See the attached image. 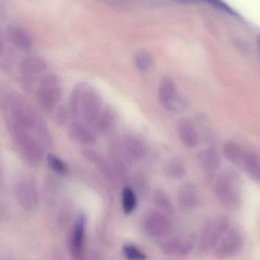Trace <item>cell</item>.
I'll return each mask as SVG.
<instances>
[{
    "label": "cell",
    "mask_w": 260,
    "mask_h": 260,
    "mask_svg": "<svg viewBox=\"0 0 260 260\" xmlns=\"http://www.w3.org/2000/svg\"><path fill=\"white\" fill-rule=\"evenodd\" d=\"M171 222L161 212H152L144 222V229L147 235L161 238L169 235L172 231Z\"/></svg>",
    "instance_id": "cell-10"
},
{
    "label": "cell",
    "mask_w": 260,
    "mask_h": 260,
    "mask_svg": "<svg viewBox=\"0 0 260 260\" xmlns=\"http://www.w3.org/2000/svg\"><path fill=\"white\" fill-rule=\"evenodd\" d=\"M231 226L229 217L219 215L208 219L201 231L198 249L202 254L209 253L214 250Z\"/></svg>",
    "instance_id": "cell-3"
},
{
    "label": "cell",
    "mask_w": 260,
    "mask_h": 260,
    "mask_svg": "<svg viewBox=\"0 0 260 260\" xmlns=\"http://www.w3.org/2000/svg\"><path fill=\"white\" fill-rule=\"evenodd\" d=\"M38 103L41 109L47 113L52 112L61 96V84L55 74H45L39 83Z\"/></svg>",
    "instance_id": "cell-6"
},
{
    "label": "cell",
    "mask_w": 260,
    "mask_h": 260,
    "mask_svg": "<svg viewBox=\"0 0 260 260\" xmlns=\"http://www.w3.org/2000/svg\"><path fill=\"white\" fill-rule=\"evenodd\" d=\"M185 167L180 161L172 160L166 167V174L173 179H180L185 176Z\"/></svg>",
    "instance_id": "cell-27"
},
{
    "label": "cell",
    "mask_w": 260,
    "mask_h": 260,
    "mask_svg": "<svg viewBox=\"0 0 260 260\" xmlns=\"http://www.w3.org/2000/svg\"><path fill=\"white\" fill-rule=\"evenodd\" d=\"M153 202L155 205L162 212L167 214H172L174 211L173 203L170 198L165 192L160 190H158L153 196Z\"/></svg>",
    "instance_id": "cell-24"
},
{
    "label": "cell",
    "mask_w": 260,
    "mask_h": 260,
    "mask_svg": "<svg viewBox=\"0 0 260 260\" xmlns=\"http://www.w3.org/2000/svg\"><path fill=\"white\" fill-rule=\"evenodd\" d=\"M68 114H70L69 110L66 108L61 107L58 109L57 112V119L60 123L66 122L68 118Z\"/></svg>",
    "instance_id": "cell-31"
},
{
    "label": "cell",
    "mask_w": 260,
    "mask_h": 260,
    "mask_svg": "<svg viewBox=\"0 0 260 260\" xmlns=\"http://www.w3.org/2000/svg\"><path fill=\"white\" fill-rule=\"evenodd\" d=\"M194 248V241L190 237L183 238L168 239L162 242L160 245V249L165 255L171 257L186 256L190 253Z\"/></svg>",
    "instance_id": "cell-12"
},
{
    "label": "cell",
    "mask_w": 260,
    "mask_h": 260,
    "mask_svg": "<svg viewBox=\"0 0 260 260\" xmlns=\"http://www.w3.org/2000/svg\"><path fill=\"white\" fill-rule=\"evenodd\" d=\"M244 245V237L241 231L231 228L214 250L216 258L220 259L232 258L240 253Z\"/></svg>",
    "instance_id": "cell-8"
},
{
    "label": "cell",
    "mask_w": 260,
    "mask_h": 260,
    "mask_svg": "<svg viewBox=\"0 0 260 260\" xmlns=\"http://www.w3.org/2000/svg\"><path fill=\"white\" fill-rule=\"evenodd\" d=\"M158 95L161 106L166 110L176 112L184 109L185 103L178 96L176 85L169 77H164L161 80L158 89Z\"/></svg>",
    "instance_id": "cell-9"
},
{
    "label": "cell",
    "mask_w": 260,
    "mask_h": 260,
    "mask_svg": "<svg viewBox=\"0 0 260 260\" xmlns=\"http://www.w3.org/2000/svg\"><path fill=\"white\" fill-rule=\"evenodd\" d=\"M179 139L185 147L194 148L199 143L198 132L194 124L188 118H182L177 123Z\"/></svg>",
    "instance_id": "cell-17"
},
{
    "label": "cell",
    "mask_w": 260,
    "mask_h": 260,
    "mask_svg": "<svg viewBox=\"0 0 260 260\" xmlns=\"http://www.w3.org/2000/svg\"><path fill=\"white\" fill-rule=\"evenodd\" d=\"M124 255L128 260H146L147 255L134 245H125L123 248Z\"/></svg>",
    "instance_id": "cell-28"
},
{
    "label": "cell",
    "mask_w": 260,
    "mask_h": 260,
    "mask_svg": "<svg viewBox=\"0 0 260 260\" xmlns=\"http://www.w3.org/2000/svg\"><path fill=\"white\" fill-rule=\"evenodd\" d=\"M103 109L100 92L93 86L83 83L79 100V113L85 124L92 127Z\"/></svg>",
    "instance_id": "cell-5"
},
{
    "label": "cell",
    "mask_w": 260,
    "mask_h": 260,
    "mask_svg": "<svg viewBox=\"0 0 260 260\" xmlns=\"http://www.w3.org/2000/svg\"><path fill=\"white\" fill-rule=\"evenodd\" d=\"M213 190L217 200L225 208L236 210L241 205L240 179L234 170H225L220 173L216 179Z\"/></svg>",
    "instance_id": "cell-2"
},
{
    "label": "cell",
    "mask_w": 260,
    "mask_h": 260,
    "mask_svg": "<svg viewBox=\"0 0 260 260\" xmlns=\"http://www.w3.org/2000/svg\"><path fill=\"white\" fill-rule=\"evenodd\" d=\"M16 194L19 203L25 209H34L37 206L39 193L36 182L31 178H25L18 183Z\"/></svg>",
    "instance_id": "cell-11"
},
{
    "label": "cell",
    "mask_w": 260,
    "mask_h": 260,
    "mask_svg": "<svg viewBox=\"0 0 260 260\" xmlns=\"http://www.w3.org/2000/svg\"><path fill=\"white\" fill-rule=\"evenodd\" d=\"M82 153L89 162L94 164L100 171L103 172L107 176H112V170L110 166L100 153L92 150H85L82 152Z\"/></svg>",
    "instance_id": "cell-23"
},
{
    "label": "cell",
    "mask_w": 260,
    "mask_h": 260,
    "mask_svg": "<svg viewBox=\"0 0 260 260\" xmlns=\"http://www.w3.org/2000/svg\"><path fill=\"white\" fill-rule=\"evenodd\" d=\"M177 198L179 205L182 208L194 209L199 205L200 201L199 188L192 182H186L179 188Z\"/></svg>",
    "instance_id": "cell-13"
},
{
    "label": "cell",
    "mask_w": 260,
    "mask_h": 260,
    "mask_svg": "<svg viewBox=\"0 0 260 260\" xmlns=\"http://www.w3.org/2000/svg\"><path fill=\"white\" fill-rule=\"evenodd\" d=\"M1 109L9 132L28 131L38 137L45 148L52 146L48 126L22 95L16 91H6L1 98Z\"/></svg>",
    "instance_id": "cell-1"
},
{
    "label": "cell",
    "mask_w": 260,
    "mask_h": 260,
    "mask_svg": "<svg viewBox=\"0 0 260 260\" xmlns=\"http://www.w3.org/2000/svg\"><path fill=\"white\" fill-rule=\"evenodd\" d=\"M257 47H258V53H259L260 56V36L257 38Z\"/></svg>",
    "instance_id": "cell-32"
},
{
    "label": "cell",
    "mask_w": 260,
    "mask_h": 260,
    "mask_svg": "<svg viewBox=\"0 0 260 260\" xmlns=\"http://www.w3.org/2000/svg\"><path fill=\"white\" fill-rule=\"evenodd\" d=\"M121 144L129 159H141L145 155V143L137 135H126L121 140Z\"/></svg>",
    "instance_id": "cell-15"
},
{
    "label": "cell",
    "mask_w": 260,
    "mask_h": 260,
    "mask_svg": "<svg viewBox=\"0 0 260 260\" xmlns=\"http://www.w3.org/2000/svg\"><path fill=\"white\" fill-rule=\"evenodd\" d=\"M238 167L243 169L252 179L260 182V155L245 151Z\"/></svg>",
    "instance_id": "cell-18"
},
{
    "label": "cell",
    "mask_w": 260,
    "mask_h": 260,
    "mask_svg": "<svg viewBox=\"0 0 260 260\" xmlns=\"http://www.w3.org/2000/svg\"><path fill=\"white\" fill-rule=\"evenodd\" d=\"M134 62L140 71L146 72L151 68L153 59L148 51L140 50L134 54Z\"/></svg>",
    "instance_id": "cell-25"
},
{
    "label": "cell",
    "mask_w": 260,
    "mask_h": 260,
    "mask_svg": "<svg viewBox=\"0 0 260 260\" xmlns=\"http://www.w3.org/2000/svg\"><path fill=\"white\" fill-rule=\"evenodd\" d=\"M69 132L72 139L82 145H92L96 141L95 132L84 123L79 121L73 122L70 127Z\"/></svg>",
    "instance_id": "cell-16"
},
{
    "label": "cell",
    "mask_w": 260,
    "mask_h": 260,
    "mask_svg": "<svg viewBox=\"0 0 260 260\" xmlns=\"http://www.w3.org/2000/svg\"><path fill=\"white\" fill-rule=\"evenodd\" d=\"M47 161L53 171L56 172L59 174H64L68 172V167L66 164L61 159H59L57 156L50 153L47 156Z\"/></svg>",
    "instance_id": "cell-29"
},
{
    "label": "cell",
    "mask_w": 260,
    "mask_h": 260,
    "mask_svg": "<svg viewBox=\"0 0 260 260\" xmlns=\"http://www.w3.org/2000/svg\"><path fill=\"white\" fill-rule=\"evenodd\" d=\"M201 167L209 176H212L220 168V159L216 150L208 149L199 155Z\"/></svg>",
    "instance_id": "cell-20"
},
{
    "label": "cell",
    "mask_w": 260,
    "mask_h": 260,
    "mask_svg": "<svg viewBox=\"0 0 260 260\" xmlns=\"http://www.w3.org/2000/svg\"><path fill=\"white\" fill-rule=\"evenodd\" d=\"M116 123V115L110 108H104L95 120L92 127L95 133L106 135L109 133Z\"/></svg>",
    "instance_id": "cell-19"
},
{
    "label": "cell",
    "mask_w": 260,
    "mask_h": 260,
    "mask_svg": "<svg viewBox=\"0 0 260 260\" xmlns=\"http://www.w3.org/2000/svg\"><path fill=\"white\" fill-rule=\"evenodd\" d=\"M246 150L243 149L241 146L237 144V143L228 142L225 143L223 147V153L224 157L231 164L238 167L240 160L243 157Z\"/></svg>",
    "instance_id": "cell-22"
},
{
    "label": "cell",
    "mask_w": 260,
    "mask_h": 260,
    "mask_svg": "<svg viewBox=\"0 0 260 260\" xmlns=\"http://www.w3.org/2000/svg\"><path fill=\"white\" fill-rule=\"evenodd\" d=\"M209 4L212 5L214 8L218 9L219 10L224 12L226 14L231 15V16H234V17H240V15L237 12L234 11L233 9H231V7H228L223 3L218 2V1H211V2H209Z\"/></svg>",
    "instance_id": "cell-30"
},
{
    "label": "cell",
    "mask_w": 260,
    "mask_h": 260,
    "mask_svg": "<svg viewBox=\"0 0 260 260\" xmlns=\"http://www.w3.org/2000/svg\"><path fill=\"white\" fill-rule=\"evenodd\" d=\"M47 70V63L42 57L28 55L20 63V80L26 90H32L38 81L42 80Z\"/></svg>",
    "instance_id": "cell-7"
},
{
    "label": "cell",
    "mask_w": 260,
    "mask_h": 260,
    "mask_svg": "<svg viewBox=\"0 0 260 260\" xmlns=\"http://www.w3.org/2000/svg\"><path fill=\"white\" fill-rule=\"evenodd\" d=\"M137 205V198L132 188H124L122 191V208L125 214H129L135 211Z\"/></svg>",
    "instance_id": "cell-26"
},
{
    "label": "cell",
    "mask_w": 260,
    "mask_h": 260,
    "mask_svg": "<svg viewBox=\"0 0 260 260\" xmlns=\"http://www.w3.org/2000/svg\"><path fill=\"white\" fill-rule=\"evenodd\" d=\"M19 154L30 165L38 166L43 158V144L35 134L28 131L10 132Z\"/></svg>",
    "instance_id": "cell-4"
},
{
    "label": "cell",
    "mask_w": 260,
    "mask_h": 260,
    "mask_svg": "<svg viewBox=\"0 0 260 260\" xmlns=\"http://www.w3.org/2000/svg\"><path fill=\"white\" fill-rule=\"evenodd\" d=\"M85 223H86V217H85L84 214H80L77 217L72 238L73 252H74L76 256H80L83 252Z\"/></svg>",
    "instance_id": "cell-21"
},
{
    "label": "cell",
    "mask_w": 260,
    "mask_h": 260,
    "mask_svg": "<svg viewBox=\"0 0 260 260\" xmlns=\"http://www.w3.org/2000/svg\"><path fill=\"white\" fill-rule=\"evenodd\" d=\"M7 34L12 43L20 50L28 51L33 45L32 38L28 31L17 24H10L7 27Z\"/></svg>",
    "instance_id": "cell-14"
}]
</instances>
